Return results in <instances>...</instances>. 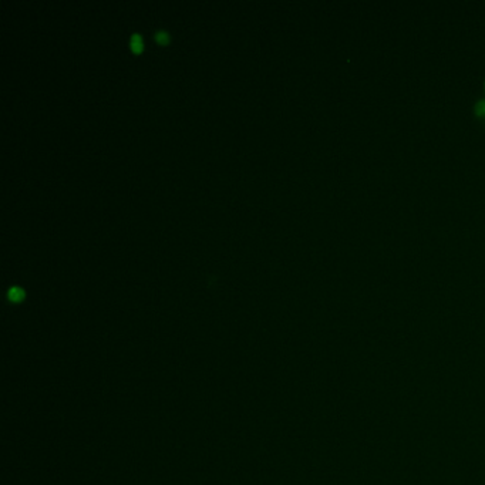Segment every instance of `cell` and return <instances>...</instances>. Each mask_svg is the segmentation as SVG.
<instances>
[{"mask_svg":"<svg viewBox=\"0 0 485 485\" xmlns=\"http://www.w3.org/2000/svg\"><path fill=\"white\" fill-rule=\"evenodd\" d=\"M130 46H131V49L134 51H141L142 50V40H141V37H140V34H133L131 36V39H130Z\"/></svg>","mask_w":485,"mask_h":485,"instance_id":"2","label":"cell"},{"mask_svg":"<svg viewBox=\"0 0 485 485\" xmlns=\"http://www.w3.org/2000/svg\"><path fill=\"white\" fill-rule=\"evenodd\" d=\"M9 299L10 301H13V302H19L22 298H23V290L20 289V287H17V286H13V287H10L9 289Z\"/></svg>","mask_w":485,"mask_h":485,"instance_id":"1","label":"cell"},{"mask_svg":"<svg viewBox=\"0 0 485 485\" xmlns=\"http://www.w3.org/2000/svg\"><path fill=\"white\" fill-rule=\"evenodd\" d=\"M155 39H157V42L161 43V44H165V43H168V40H169V36H168L165 30H158V32L155 33Z\"/></svg>","mask_w":485,"mask_h":485,"instance_id":"3","label":"cell"}]
</instances>
